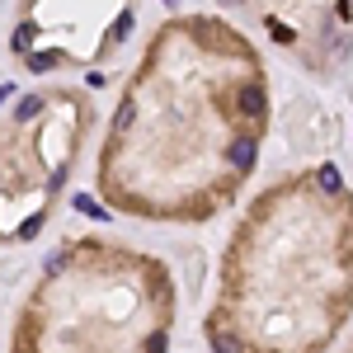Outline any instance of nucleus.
<instances>
[{
	"instance_id": "nucleus-3",
	"label": "nucleus",
	"mask_w": 353,
	"mask_h": 353,
	"mask_svg": "<svg viewBox=\"0 0 353 353\" xmlns=\"http://www.w3.org/2000/svg\"><path fill=\"white\" fill-rule=\"evenodd\" d=\"M179 288L165 259L71 236L48 254L10 330V353H170Z\"/></svg>"
},
{
	"instance_id": "nucleus-6",
	"label": "nucleus",
	"mask_w": 353,
	"mask_h": 353,
	"mask_svg": "<svg viewBox=\"0 0 353 353\" xmlns=\"http://www.w3.org/2000/svg\"><path fill=\"white\" fill-rule=\"evenodd\" d=\"M241 14L288 61L330 81L353 57V0H212Z\"/></svg>"
},
{
	"instance_id": "nucleus-5",
	"label": "nucleus",
	"mask_w": 353,
	"mask_h": 353,
	"mask_svg": "<svg viewBox=\"0 0 353 353\" xmlns=\"http://www.w3.org/2000/svg\"><path fill=\"white\" fill-rule=\"evenodd\" d=\"M141 0H19L10 19V57L28 76L94 71L132 38Z\"/></svg>"
},
{
	"instance_id": "nucleus-1",
	"label": "nucleus",
	"mask_w": 353,
	"mask_h": 353,
	"mask_svg": "<svg viewBox=\"0 0 353 353\" xmlns=\"http://www.w3.org/2000/svg\"><path fill=\"white\" fill-rule=\"evenodd\" d=\"M269 123L259 48L221 14H170L118 94L94 156V193L118 217L203 226L250 184Z\"/></svg>"
},
{
	"instance_id": "nucleus-4",
	"label": "nucleus",
	"mask_w": 353,
	"mask_h": 353,
	"mask_svg": "<svg viewBox=\"0 0 353 353\" xmlns=\"http://www.w3.org/2000/svg\"><path fill=\"white\" fill-rule=\"evenodd\" d=\"M99 104L81 85H38L0 113V250L43 236L76 179Z\"/></svg>"
},
{
	"instance_id": "nucleus-2",
	"label": "nucleus",
	"mask_w": 353,
	"mask_h": 353,
	"mask_svg": "<svg viewBox=\"0 0 353 353\" xmlns=\"http://www.w3.org/2000/svg\"><path fill=\"white\" fill-rule=\"evenodd\" d=\"M353 321V189L339 165L278 174L221 250L208 353H330Z\"/></svg>"
},
{
	"instance_id": "nucleus-7",
	"label": "nucleus",
	"mask_w": 353,
	"mask_h": 353,
	"mask_svg": "<svg viewBox=\"0 0 353 353\" xmlns=\"http://www.w3.org/2000/svg\"><path fill=\"white\" fill-rule=\"evenodd\" d=\"M344 353H353V339H349V349H344Z\"/></svg>"
}]
</instances>
